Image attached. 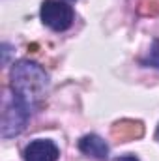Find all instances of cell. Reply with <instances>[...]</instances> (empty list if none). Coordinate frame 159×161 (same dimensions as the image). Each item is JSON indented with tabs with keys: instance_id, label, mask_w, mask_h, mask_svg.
<instances>
[{
	"instance_id": "8",
	"label": "cell",
	"mask_w": 159,
	"mask_h": 161,
	"mask_svg": "<svg viewBox=\"0 0 159 161\" xmlns=\"http://www.w3.org/2000/svg\"><path fill=\"white\" fill-rule=\"evenodd\" d=\"M157 137H159V129H157Z\"/></svg>"
},
{
	"instance_id": "1",
	"label": "cell",
	"mask_w": 159,
	"mask_h": 161,
	"mask_svg": "<svg viewBox=\"0 0 159 161\" xmlns=\"http://www.w3.org/2000/svg\"><path fill=\"white\" fill-rule=\"evenodd\" d=\"M11 92L17 103L26 107L30 113L40 109L47 90H49V75L38 62L19 60L11 68Z\"/></svg>"
},
{
	"instance_id": "5",
	"label": "cell",
	"mask_w": 159,
	"mask_h": 161,
	"mask_svg": "<svg viewBox=\"0 0 159 161\" xmlns=\"http://www.w3.org/2000/svg\"><path fill=\"white\" fill-rule=\"evenodd\" d=\"M79 150L82 154L90 156V158H96V159H107L109 158V144L94 133L80 137Z\"/></svg>"
},
{
	"instance_id": "6",
	"label": "cell",
	"mask_w": 159,
	"mask_h": 161,
	"mask_svg": "<svg viewBox=\"0 0 159 161\" xmlns=\"http://www.w3.org/2000/svg\"><path fill=\"white\" fill-rule=\"evenodd\" d=\"M142 133H144L142 124L140 122H135V120H122L118 124H114V127H112V135L122 139V141L142 137Z\"/></svg>"
},
{
	"instance_id": "4",
	"label": "cell",
	"mask_w": 159,
	"mask_h": 161,
	"mask_svg": "<svg viewBox=\"0 0 159 161\" xmlns=\"http://www.w3.org/2000/svg\"><path fill=\"white\" fill-rule=\"evenodd\" d=\"M25 161H56L60 156L58 146L49 139H36L25 148Z\"/></svg>"
},
{
	"instance_id": "7",
	"label": "cell",
	"mask_w": 159,
	"mask_h": 161,
	"mask_svg": "<svg viewBox=\"0 0 159 161\" xmlns=\"http://www.w3.org/2000/svg\"><path fill=\"white\" fill-rule=\"evenodd\" d=\"M116 161H139V159H137V156H131V154H129V156H122V158H118Z\"/></svg>"
},
{
	"instance_id": "3",
	"label": "cell",
	"mask_w": 159,
	"mask_h": 161,
	"mask_svg": "<svg viewBox=\"0 0 159 161\" xmlns=\"http://www.w3.org/2000/svg\"><path fill=\"white\" fill-rule=\"evenodd\" d=\"M30 116H32V113L26 107H23L21 103H17L15 99L6 103L4 113H2V137L9 139V137L23 133Z\"/></svg>"
},
{
	"instance_id": "2",
	"label": "cell",
	"mask_w": 159,
	"mask_h": 161,
	"mask_svg": "<svg viewBox=\"0 0 159 161\" xmlns=\"http://www.w3.org/2000/svg\"><path fill=\"white\" fill-rule=\"evenodd\" d=\"M41 21L54 32H64L73 25L75 11L64 0H45L41 4Z\"/></svg>"
}]
</instances>
